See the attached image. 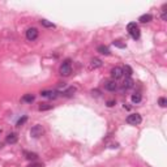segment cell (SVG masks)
I'll use <instances>...</instances> for the list:
<instances>
[{
	"label": "cell",
	"mask_w": 167,
	"mask_h": 167,
	"mask_svg": "<svg viewBox=\"0 0 167 167\" xmlns=\"http://www.w3.org/2000/svg\"><path fill=\"white\" fill-rule=\"evenodd\" d=\"M72 73V67H71V60L67 59L62 65H60V75L64 76V77H68L69 75Z\"/></svg>",
	"instance_id": "6da1fadb"
},
{
	"label": "cell",
	"mask_w": 167,
	"mask_h": 167,
	"mask_svg": "<svg viewBox=\"0 0 167 167\" xmlns=\"http://www.w3.org/2000/svg\"><path fill=\"white\" fill-rule=\"evenodd\" d=\"M127 29H128L129 35H130V37H132L133 39H138V38H140V29H138V26L136 25V22L128 24Z\"/></svg>",
	"instance_id": "7a4b0ae2"
},
{
	"label": "cell",
	"mask_w": 167,
	"mask_h": 167,
	"mask_svg": "<svg viewBox=\"0 0 167 167\" xmlns=\"http://www.w3.org/2000/svg\"><path fill=\"white\" fill-rule=\"evenodd\" d=\"M141 121H142V119H141V115L140 114H130L127 116V123L130 124V125H138Z\"/></svg>",
	"instance_id": "3957f363"
},
{
	"label": "cell",
	"mask_w": 167,
	"mask_h": 167,
	"mask_svg": "<svg viewBox=\"0 0 167 167\" xmlns=\"http://www.w3.org/2000/svg\"><path fill=\"white\" fill-rule=\"evenodd\" d=\"M44 133V129L42 125H39V124H37V125H34L32 129H30V136H32L33 138H38L41 137L42 135Z\"/></svg>",
	"instance_id": "277c9868"
},
{
	"label": "cell",
	"mask_w": 167,
	"mask_h": 167,
	"mask_svg": "<svg viewBox=\"0 0 167 167\" xmlns=\"http://www.w3.org/2000/svg\"><path fill=\"white\" fill-rule=\"evenodd\" d=\"M123 68H120V67H115V68L111 69V77L114 81L119 80V78L123 77Z\"/></svg>",
	"instance_id": "5b68a950"
},
{
	"label": "cell",
	"mask_w": 167,
	"mask_h": 167,
	"mask_svg": "<svg viewBox=\"0 0 167 167\" xmlns=\"http://www.w3.org/2000/svg\"><path fill=\"white\" fill-rule=\"evenodd\" d=\"M59 94L60 93L56 92V90H43V92H41V95L48 99H56L59 97Z\"/></svg>",
	"instance_id": "8992f818"
},
{
	"label": "cell",
	"mask_w": 167,
	"mask_h": 167,
	"mask_svg": "<svg viewBox=\"0 0 167 167\" xmlns=\"http://www.w3.org/2000/svg\"><path fill=\"white\" fill-rule=\"evenodd\" d=\"M38 35H39L38 29L30 28V29L26 30V38H28V41H35V39L38 38Z\"/></svg>",
	"instance_id": "52a82bcc"
},
{
	"label": "cell",
	"mask_w": 167,
	"mask_h": 167,
	"mask_svg": "<svg viewBox=\"0 0 167 167\" xmlns=\"http://www.w3.org/2000/svg\"><path fill=\"white\" fill-rule=\"evenodd\" d=\"M105 89L108 90V92H115V90L118 89L116 81H114V80H107V81H105Z\"/></svg>",
	"instance_id": "ba28073f"
},
{
	"label": "cell",
	"mask_w": 167,
	"mask_h": 167,
	"mask_svg": "<svg viewBox=\"0 0 167 167\" xmlns=\"http://www.w3.org/2000/svg\"><path fill=\"white\" fill-rule=\"evenodd\" d=\"M5 141H7L8 144H16V142L19 141V136H17V133H9V135L7 136V138H5Z\"/></svg>",
	"instance_id": "9c48e42d"
},
{
	"label": "cell",
	"mask_w": 167,
	"mask_h": 167,
	"mask_svg": "<svg viewBox=\"0 0 167 167\" xmlns=\"http://www.w3.org/2000/svg\"><path fill=\"white\" fill-rule=\"evenodd\" d=\"M99 67H102V60L94 57L92 62H90V69H97V68H99Z\"/></svg>",
	"instance_id": "30bf717a"
},
{
	"label": "cell",
	"mask_w": 167,
	"mask_h": 167,
	"mask_svg": "<svg viewBox=\"0 0 167 167\" xmlns=\"http://www.w3.org/2000/svg\"><path fill=\"white\" fill-rule=\"evenodd\" d=\"M151 20H153V16H151L150 13L142 14V16H140V19H138V21L140 22H142V24H148V22H150Z\"/></svg>",
	"instance_id": "8fae6325"
},
{
	"label": "cell",
	"mask_w": 167,
	"mask_h": 167,
	"mask_svg": "<svg viewBox=\"0 0 167 167\" xmlns=\"http://www.w3.org/2000/svg\"><path fill=\"white\" fill-rule=\"evenodd\" d=\"M97 50H98V52L99 54H102V55H106V56H108V55H111V51L108 50V47L107 46H98V48H97Z\"/></svg>",
	"instance_id": "7c38bea8"
},
{
	"label": "cell",
	"mask_w": 167,
	"mask_h": 167,
	"mask_svg": "<svg viewBox=\"0 0 167 167\" xmlns=\"http://www.w3.org/2000/svg\"><path fill=\"white\" fill-rule=\"evenodd\" d=\"M130 87H133V80L130 77H127L123 82V89L127 90V89H130Z\"/></svg>",
	"instance_id": "4fadbf2b"
},
{
	"label": "cell",
	"mask_w": 167,
	"mask_h": 167,
	"mask_svg": "<svg viewBox=\"0 0 167 167\" xmlns=\"http://www.w3.org/2000/svg\"><path fill=\"white\" fill-rule=\"evenodd\" d=\"M25 158L26 159H29V161H35L38 158V154H35V153H29V151H25Z\"/></svg>",
	"instance_id": "5bb4252c"
},
{
	"label": "cell",
	"mask_w": 167,
	"mask_h": 167,
	"mask_svg": "<svg viewBox=\"0 0 167 167\" xmlns=\"http://www.w3.org/2000/svg\"><path fill=\"white\" fill-rule=\"evenodd\" d=\"M130 99H132L133 103H140V102H141V99H142V97H141V94H140V93H135Z\"/></svg>",
	"instance_id": "9a60e30c"
},
{
	"label": "cell",
	"mask_w": 167,
	"mask_h": 167,
	"mask_svg": "<svg viewBox=\"0 0 167 167\" xmlns=\"http://www.w3.org/2000/svg\"><path fill=\"white\" fill-rule=\"evenodd\" d=\"M22 101L28 102V103H32L33 101H34V95H33V94H25V95L22 97Z\"/></svg>",
	"instance_id": "2e32d148"
},
{
	"label": "cell",
	"mask_w": 167,
	"mask_h": 167,
	"mask_svg": "<svg viewBox=\"0 0 167 167\" xmlns=\"http://www.w3.org/2000/svg\"><path fill=\"white\" fill-rule=\"evenodd\" d=\"M123 73H125L127 75V77H130L133 73V71H132V68H130L129 65H124V68H123Z\"/></svg>",
	"instance_id": "e0dca14e"
},
{
	"label": "cell",
	"mask_w": 167,
	"mask_h": 167,
	"mask_svg": "<svg viewBox=\"0 0 167 167\" xmlns=\"http://www.w3.org/2000/svg\"><path fill=\"white\" fill-rule=\"evenodd\" d=\"M75 93H76V87L71 86V87H69V89H67L65 92H64V95H65V97H72Z\"/></svg>",
	"instance_id": "ac0fdd59"
},
{
	"label": "cell",
	"mask_w": 167,
	"mask_h": 167,
	"mask_svg": "<svg viewBox=\"0 0 167 167\" xmlns=\"http://www.w3.org/2000/svg\"><path fill=\"white\" fill-rule=\"evenodd\" d=\"M41 24H42V26H44V28H52V29L55 28V25H54L52 22H48L47 20H43V19L41 20Z\"/></svg>",
	"instance_id": "d6986e66"
},
{
	"label": "cell",
	"mask_w": 167,
	"mask_h": 167,
	"mask_svg": "<svg viewBox=\"0 0 167 167\" xmlns=\"http://www.w3.org/2000/svg\"><path fill=\"white\" fill-rule=\"evenodd\" d=\"M158 105H159L161 107H163V108H165L166 106H167V99L165 98V97H161V98L158 99Z\"/></svg>",
	"instance_id": "ffe728a7"
},
{
	"label": "cell",
	"mask_w": 167,
	"mask_h": 167,
	"mask_svg": "<svg viewBox=\"0 0 167 167\" xmlns=\"http://www.w3.org/2000/svg\"><path fill=\"white\" fill-rule=\"evenodd\" d=\"M112 43H114V46H116L119 48H125V43H121V41H114Z\"/></svg>",
	"instance_id": "44dd1931"
},
{
	"label": "cell",
	"mask_w": 167,
	"mask_h": 167,
	"mask_svg": "<svg viewBox=\"0 0 167 167\" xmlns=\"http://www.w3.org/2000/svg\"><path fill=\"white\" fill-rule=\"evenodd\" d=\"M166 8H167V4H163V7H162V20H163V21H167V14H166Z\"/></svg>",
	"instance_id": "7402d4cb"
},
{
	"label": "cell",
	"mask_w": 167,
	"mask_h": 167,
	"mask_svg": "<svg viewBox=\"0 0 167 167\" xmlns=\"http://www.w3.org/2000/svg\"><path fill=\"white\" fill-rule=\"evenodd\" d=\"M50 108H52V106H51V105H41V106H39V111L50 110Z\"/></svg>",
	"instance_id": "603a6c76"
},
{
	"label": "cell",
	"mask_w": 167,
	"mask_h": 167,
	"mask_svg": "<svg viewBox=\"0 0 167 167\" xmlns=\"http://www.w3.org/2000/svg\"><path fill=\"white\" fill-rule=\"evenodd\" d=\"M26 120H28V118H26V116H24V118H21V119H19V121H17V127H21L22 124H25Z\"/></svg>",
	"instance_id": "cb8c5ba5"
},
{
	"label": "cell",
	"mask_w": 167,
	"mask_h": 167,
	"mask_svg": "<svg viewBox=\"0 0 167 167\" xmlns=\"http://www.w3.org/2000/svg\"><path fill=\"white\" fill-rule=\"evenodd\" d=\"M28 167H44L43 163H38V162H35V163H32V165H29Z\"/></svg>",
	"instance_id": "d4e9b609"
},
{
	"label": "cell",
	"mask_w": 167,
	"mask_h": 167,
	"mask_svg": "<svg viewBox=\"0 0 167 167\" xmlns=\"http://www.w3.org/2000/svg\"><path fill=\"white\" fill-rule=\"evenodd\" d=\"M114 105H115V101H108V102H107V106H108V107H112Z\"/></svg>",
	"instance_id": "484cf974"
},
{
	"label": "cell",
	"mask_w": 167,
	"mask_h": 167,
	"mask_svg": "<svg viewBox=\"0 0 167 167\" xmlns=\"http://www.w3.org/2000/svg\"><path fill=\"white\" fill-rule=\"evenodd\" d=\"M0 133H1V130H0Z\"/></svg>",
	"instance_id": "4316f807"
}]
</instances>
